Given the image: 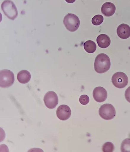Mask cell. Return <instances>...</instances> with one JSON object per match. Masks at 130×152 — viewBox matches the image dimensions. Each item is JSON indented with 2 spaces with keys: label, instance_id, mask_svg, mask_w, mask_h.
<instances>
[{
  "label": "cell",
  "instance_id": "2",
  "mask_svg": "<svg viewBox=\"0 0 130 152\" xmlns=\"http://www.w3.org/2000/svg\"><path fill=\"white\" fill-rule=\"evenodd\" d=\"M2 10L5 15L9 19L13 20L18 15V11L15 4L10 0H5L1 5Z\"/></svg>",
  "mask_w": 130,
  "mask_h": 152
},
{
  "label": "cell",
  "instance_id": "18",
  "mask_svg": "<svg viewBox=\"0 0 130 152\" xmlns=\"http://www.w3.org/2000/svg\"><path fill=\"white\" fill-rule=\"evenodd\" d=\"M79 101L81 104L84 105H86L89 101V98L87 95H83L80 97Z\"/></svg>",
  "mask_w": 130,
  "mask_h": 152
},
{
  "label": "cell",
  "instance_id": "20",
  "mask_svg": "<svg viewBox=\"0 0 130 152\" xmlns=\"http://www.w3.org/2000/svg\"><path fill=\"white\" fill-rule=\"evenodd\" d=\"M68 3H72L74 2L76 0H65Z\"/></svg>",
  "mask_w": 130,
  "mask_h": 152
},
{
  "label": "cell",
  "instance_id": "15",
  "mask_svg": "<svg viewBox=\"0 0 130 152\" xmlns=\"http://www.w3.org/2000/svg\"><path fill=\"white\" fill-rule=\"evenodd\" d=\"M121 152H130V138L124 140L122 142L121 147Z\"/></svg>",
  "mask_w": 130,
  "mask_h": 152
},
{
  "label": "cell",
  "instance_id": "6",
  "mask_svg": "<svg viewBox=\"0 0 130 152\" xmlns=\"http://www.w3.org/2000/svg\"><path fill=\"white\" fill-rule=\"evenodd\" d=\"M111 80L112 84L115 87L122 88L127 85L128 79L125 73L119 72L114 74L112 77Z\"/></svg>",
  "mask_w": 130,
  "mask_h": 152
},
{
  "label": "cell",
  "instance_id": "13",
  "mask_svg": "<svg viewBox=\"0 0 130 152\" xmlns=\"http://www.w3.org/2000/svg\"><path fill=\"white\" fill-rule=\"evenodd\" d=\"M30 72L26 70H23L20 71L18 74L17 78L20 83L25 84L28 83L31 79Z\"/></svg>",
  "mask_w": 130,
  "mask_h": 152
},
{
  "label": "cell",
  "instance_id": "5",
  "mask_svg": "<svg viewBox=\"0 0 130 152\" xmlns=\"http://www.w3.org/2000/svg\"><path fill=\"white\" fill-rule=\"evenodd\" d=\"M99 113L100 117L106 120L113 119L116 114L114 107L110 104H105L102 105L99 109Z\"/></svg>",
  "mask_w": 130,
  "mask_h": 152
},
{
  "label": "cell",
  "instance_id": "11",
  "mask_svg": "<svg viewBox=\"0 0 130 152\" xmlns=\"http://www.w3.org/2000/svg\"><path fill=\"white\" fill-rule=\"evenodd\" d=\"M116 7L115 5L110 2H106L102 5L101 11L104 16L110 17L112 15L115 13Z\"/></svg>",
  "mask_w": 130,
  "mask_h": 152
},
{
  "label": "cell",
  "instance_id": "14",
  "mask_svg": "<svg viewBox=\"0 0 130 152\" xmlns=\"http://www.w3.org/2000/svg\"><path fill=\"white\" fill-rule=\"evenodd\" d=\"M85 50L88 53H94L96 49V43L93 41L88 40L84 42L83 45Z\"/></svg>",
  "mask_w": 130,
  "mask_h": 152
},
{
  "label": "cell",
  "instance_id": "3",
  "mask_svg": "<svg viewBox=\"0 0 130 152\" xmlns=\"http://www.w3.org/2000/svg\"><path fill=\"white\" fill-rule=\"evenodd\" d=\"M63 23L68 30L71 32H74L78 28L80 21L78 17L75 14L68 13L64 18Z\"/></svg>",
  "mask_w": 130,
  "mask_h": 152
},
{
  "label": "cell",
  "instance_id": "4",
  "mask_svg": "<svg viewBox=\"0 0 130 152\" xmlns=\"http://www.w3.org/2000/svg\"><path fill=\"white\" fill-rule=\"evenodd\" d=\"M15 81L13 73L8 69H3L0 71V86L2 88H7L11 86Z\"/></svg>",
  "mask_w": 130,
  "mask_h": 152
},
{
  "label": "cell",
  "instance_id": "16",
  "mask_svg": "<svg viewBox=\"0 0 130 152\" xmlns=\"http://www.w3.org/2000/svg\"><path fill=\"white\" fill-rule=\"evenodd\" d=\"M115 148L113 144L111 142H105L102 147V150L104 152H112Z\"/></svg>",
  "mask_w": 130,
  "mask_h": 152
},
{
  "label": "cell",
  "instance_id": "9",
  "mask_svg": "<svg viewBox=\"0 0 130 152\" xmlns=\"http://www.w3.org/2000/svg\"><path fill=\"white\" fill-rule=\"evenodd\" d=\"M71 115V110L67 105L62 104L59 106L56 110V115L58 118L62 121L69 119Z\"/></svg>",
  "mask_w": 130,
  "mask_h": 152
},
{
  "label": "cell",
  "instance_id": "17",
  "mask_svg": "<svg viewBox=\"0 0 130 152\" xmlns=\"http://www.w3.org/2000/svg\"><path fill=\"white\" fill-rule=\"evenodd\" d=\"M103 20L104 18L102 16L100 15H97L92 18L91 22L93 25L98 26L102 23Z\"/></svg>",
  "mask_w": 130,
  "mask_h": 152
},
{
  "label": "cell",
  "instance_id": "12",
  "mask_svg": "<svg viewBox=\"0 0 130 152\" xmlns=\"http://www.w3.org/2000/svg\"><path fill=\"white\" fill-rule=\"evenodd\" d=\"M96 42L100 47L105 48L109 46L110 44L111 40L108 35L104 34H102L97 37Z\"/></svg>",
  "mask_w": 130,
  "mask_h": 152
},
{
  "label": "cell",
  "instance_id": "1",
  "mask_svg": "<svg viewBox=\"0 0 130 152\" xmlns=\"http://www.w3.org/2000/svg\"><path fill=\"white\" fill-rule=\"evenodd\" d=\"M110 61L106 54L102 53L96 57L94 63L95 71L98 73H104L108 70L110 67Z\"/></svg>",
  "mask_w": 130,
  "mask_h": 152
},
{
  "label": "cell",
  "instance_id": "10",
  "mask_svg": "<svg viewBox=\"0 0 130 152\" xmlns=\"http://www.w3.org/2000/svg\"><path fill=\"white\" fill-rule=\"evenodd\" d=\"M118 36L122 39H126L130 37V27L128 25L122 23L117 29Z\"/></svg>",
  "mask_w": 130,
  "mask_h": 152
},
{
  "label": "cell",
  "instance_id": "19",
  "mask_svg": "<svg viewBox=\"0 0 130 152\" xmlns=\"http://www.w3.org/2000/svg\"><path fill=\"white\" fill-rule=\"evenodd\" d=\"M125 96L127 101L130 103V86L126 90L125 93Z\"/></svg>",
  "mask_w": 130,
  "mask_h": 152
},
{
  "label": "cell",
  "instance_id": "7",
  "mask_svg": "<svg viewBox=\"0 0 130 152\" xmlns=\"http://www.w3.org/2000/svg\"><path fill=\"white\" fill-rule=\"evenodd\" d=\"M58 101L57 94L53 91L47 92L44 98V101L45 106L49 109L55 108L58 103Z\"/></svg>",
  "mask_w": 130,
  "mask_h": 152
},
{
  "label": "cell",
  "instance_id": "8",
  "mask_svg": "<svg viewBox=\"0 0 130 152\" xmlns=\"http://www.w3.org/2000/svg\"><path fill=\"white\" fill-rule=\"evenodd\" d=\"M93 97L95 100L99 102L105 101L107 97L106 90L103 87L98 86L94 89L93 92Z\"/></svg>",
  "mask_w": 130,
  "mask_h": 152
}]
</instances>
